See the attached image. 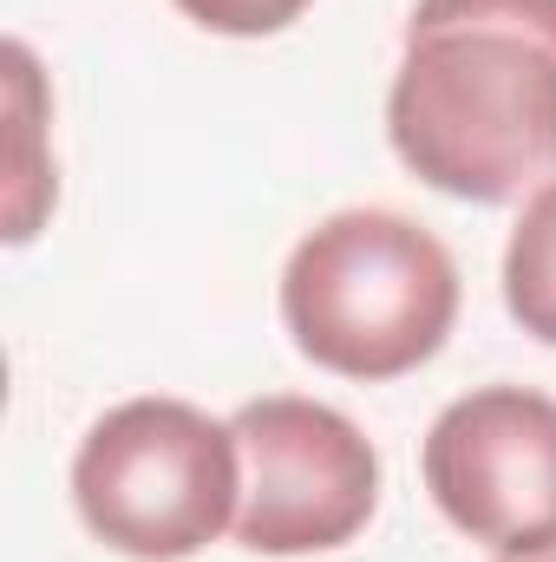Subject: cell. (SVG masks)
Segmentation results:
<instances>
[{"mask_svg":"<svg viewBox=\"0 0 556 562\" xmlns=\"http://www.w3.org/2000/svg\"><path fill=\"white\" fill-rule=\"evenodd\" d=\"M243 451L236 425L190 400L138 393L86 425L73 451L79 524L132 562H190L236 530Z\"/></svg>","mask_w":556,"mask_h":562,"instance_id":"3957f363","label":"cell"},{"mask_svg":"<svg viewBox=\"0 0 556 562\" xmlns=\"http://www.w3.org/2000/svg\"><path fill=\"white\" fill-rule=\"evenodd\" d=\"M458 262L400 210L321 216L281 269V327L334 380H407L458 327Z\"/></svg>","mask_w":556,"mask_h":562,"instance_id":"7a4b0ae2","label":"cell"},{"mask_svg":"<svg viewBox=\"0 0 556 562\" xmlns=\"http://www.w3.org/2000/svg\"><path fill=\"white\" fill-rule=\"evenodd\" d=\"M7 119H13V150H7V243L26 249L53 203H59V170H53V150H46V119H53V92H46V72L33 59L26 40H7Z\"/></svg>","mask_w":556,"mask_h":562,"instance_id":"8992f818","label":"cell"},{"mask_svg":"<svg viewBox=\"0 0 556 562\" xmlns=\"http://www.w3.org/2000/svg\"><path fill=\"white\" fill-rule=\"evenodd\" d=\"M504 307L511 321L556 347V177L524 196L511 243H504Z\"/></svg>","mask_w":556,"mask_h":562,"instance_id":"52a82bcc","label":"cell"},{"mask_svg":"<svg viewBox=\"0 0 556 562\" xmlns=\"http://www.w3.org/2000/svg\"><path fill=\"white\" fill-rule=\"evenodd\" d=\"M190 26L203 33H223V40H269V33H288L314 0H170Z\"/></svg>","mask_w":556,"mask_h":562,"instance_id":"ba28073f","label":"cell"},{"mask_svg":"<svg viewBox=\"0 0 556 562\" xmlns=\"http://www.w3.org/2000/svg\"><path fill=\"white\" fill-rule=\"evenodd\" d=\"M498 562H556V543L551 550H531V557H498Z\"/></svg>","mask_w":556,"mask_h":562,"instance_id":"9c48e42d","label":"cell"},{"mask_svg":"<svg viewBox=\"0 0 556 562\" xmlns=\"http://www.w3.org/2000/svg\"><path fill=\"white\" fill-rule=\"evenodd\" d=\"M243 451L236 543L256 557H321L380 510V451L341 406L263 393L230 413Z\"/></svg>","mask_w":556,"mask_h":562,"instance_id":"277c9868","label":"cell"},{"mask_svg":"<svg viewBox=\"0 0 556 562\" xmlns=\"http://www.w3.org/2000/svg\"><path fill=\"white\" fill-rule=\"evenodd\" d=\"M438 517L491 557L556 543V400L537 386H471L452 400L419 451Z\"/></svg>","mask_w":556,"mask_h":562,"instance_id":"5b68a950","label":"cell"},{"mask_svg":"<svg viewBox=\"0 0 556 562\" xmlns=\"http://www.w3.org/2000/svg\"><path fill=\"white\" fill-rule=\"evenodd\" d=\"M387 144L458 203L556 177V0H419L387 86Z\"/></svg>","mask_w":556,"mask_h":562,"instance_id":"6da1fadb","label":"cell"}]
</instances>
